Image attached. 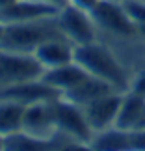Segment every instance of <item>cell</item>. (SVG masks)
<instances>
[{
	"mask_svg": "<svg viewBox=\"0 0 145 151\" xmlns=\"http://www.w3.org/2000/svg\"><path fill=\"white\" fill-rule=\"evenodd\" d=\"M74 62L80 63L89 75L110 82L117 91H129L132 78L125 65L117 60L114 50L101 41L74 45Z\"/></svg>",
	"mask_w": 145,
	"mask_h": 151,
	"instance_id": "1",
	"label": "cell"
},
{
	"mask_svg": "<svg viewBox=\"0 0 145 151\" xmlns=\"http://www.w3.org/2000/svg\"><path fill=\"white\" fill-rule=\"evenodd\" d=\"M60 36H63V34L58 26L56 17H43V19H36V21L13 22V24H6V32L2 41H0V49L11 50V52H34L43 41H47L50 37H60Z\"/></svg>",
	"mask_w": 145,
	"mask_h": 151,
	"instance_id": "2",
	"label": "cell"
},
{
	"mask_svg": "<svg viewBox=\"0 0 145 151\" xmlns=\"http://www.w3.org/2000/svg\"><path fill=\"white\" fill-rule=\"evenodd\" d=\"M45 67L34 52H11L0 49V90L39 80Z\"/></svg>",
	"mask_w": 145,
	"mask_h": 151,
	"instance_id": "3",
	"label": "cell"
},
{
	"mask_svg": "<svg viewBox=\"0 0 145 151\" xmlns=\"http://www.w3.org/2000/svg\"><path fill=\"white\" fill-rule=\"evenodd\" d=\"M95 24L99 26V30H104L112 36L117 37H138V24L130 19V15L126 13V9L123 8L121 0H101L93 11H91Z\"/></svg>",
	"mask_w": 145,
	"mask_h": 151,
	"instance_id": "4",
	"label": "cell"
},
{
	"mask_svg": "<svg viewBox=\"0 0 145 151\" xmlns=\"http://www.w3.org/2000/svg\"><path fill=\"white\" fill-rule=\"evenodd\" d=\"M56 19L61 34L73 45H86L97 41L99 26L95 24L89 11H84L73 4H65L60 8Z\"/></svg>",
	"mask_w": 145,
	"mask_h": 151,
	"instance_id": "5",
	"label": "cell"
},
{
	"mask_svg": "<svg viewBox=\"0 0 145 151\" xmlns=\"http://www.w3.org/2000/svg\"><path fill=\"white\" fill-rule=\"evenodd\" d=\"M56 119L58 131L63 132L71 142H76L80 146L89 147L95 132L86 119L84 108L76 103H71L63 97L56 99Z\"/></svg>",
	"mask_w": 145,
	"mask_h": 151,
	"instance_id": "6",
	"label": "cell"
},
{
	"mask_svg": "<svg viewBox=\"0 0 145 151\" xmlns=\"http://www.w3.org/2000/svg\"><path fill=\"white\" fill-rule=\"evenodd\" d=\"M22 131L41 140L54 142V136L60 132L56 119V99H43L26 104Z\"/></svg>",
	"mask_w": 145,
	"mask_h": 151,
	"instance_id": "7",
	"label": "cell"
},
{
	"mask_svg": "<svg viewBox=\"0 0 145 151\" xmlns=\"http://www.w3.org/2000/svg\"><path fill=\"white\" fill-rule=\"evenodd\" d=\"M61 6L50 0H9L0 6V22L13 24V22L36 21L43 17H56Z\"/></svg>",
	"mask_w": 145,
	"mask_h": 151,
	"instance_id": "8",
	"label": "cell"
},
{
	"mask_svg": "<svg viewBox=\"0 0 145 151\" xmlns=\"http://www.w3.org/2000/svg\"><path fill=\"white\" fill-rule=\"evenodd\" d=\"M123 93L125 91H112V93L93 99L82 106L86 119H88V123L95 134L115 125V119H117V114L121 108V101H123Z\"/></svg>",
	"mask_w": 145,
	"mask_h": 151,
	"instance_id": "9",
	"label": "cell"
},
{
	"mask_svg": "<svg viewBox=\"0 0 145 151\" xmlns=\"http://www.w3.org/2000/svg\"><path fill=\"white\" fill-rule=\"evenodd\" d=\"M114 127L125 132L145 131V95H140L132 90L125 91Z\"/></svg>",
	"mask_w": 145,
	"mask_h": 151,
	"instance_id": "10",
	"label": "cell"
},
{
	"mask_svg": "<svg viewBox=\"0 0 145 151\" xmlns=\"http://www.w3.org/2000/svg\"><path fill=\"white\" fill-rule=\"evenodd\" d=\"M91 75L80 63L71 62V63H63V65H58V67L45 69L41 80L45 84H49L50 88L58 90L60 93H65V91L76 88L78 84H82Z\"/></svg>",
	"mask_w": 145,
	"mask_h": 151,
	"instance_id": "11",
	"label": "cell"
},
{
	"mask_svg": "<svg viewBox=\"0 0 145 151\" xmlns=\"http://www.w3.org/2000/svg\"><path fill=\"white\" fill-rule=\"evenodd\" d=\"M34 54L45 67L50 69V67H58V65H63V63L74 62V45L63 36L50 37L39 45L34 50Z\"/></svg>",
	"mask_w": 145,
	"mask_h": 151,
	"instance_id": "12",
	"label": "cell"
},
{
	"mask_svg": "<svg viewBox=\"0 0 145 151\" xmlns=\"http://www.w3.org/2000/svg\"><path fill=\"white\" fill-rule=\"evenodd\" d=\"M112 91H117V90H115L110 82H106V80L97 78V77L91 75L89 78H86L82 84L76 86V88L61 93V97L67 99V101H71V103H76V104H80V106H84L86 103H89L93 99H99V97H102L106 93H112Z\"/></svg>",
	"mask_w": 145,
	"mask_h": 151,
	"instance_id": "13",
	"label": "cell"
},
{
	"mask_svg": "<svg viewBox=\"0 0 145 151\" xmlns=\"http://www.w3.org/2000/svg\"><path fill=\"white\" fill-rule=\"evenodd\" d=\"M26 104L15 99L4 97L0 101V136L6 138L13 132L22 131V118H24Z\"/></svg>",
	"mask_w": 145,
	"mask_h": 151,
	"instance_id": "14",
	"label": "cell"
},
{
	"mask_svg": "<svg viewBox=\"0 0 145 151\" xmlns=\"http://www.w3.org/2000/svg\"><path fill=\"white\" fill-rule=\"evenodd\" d=\"M91 149H130V132H125L117 127L97 132L89 144Z\"/></svg>",
	"mask_w": 145,
	"mask_h": 151,
	"instance_id": "15",
	"label": "cell"
},
{
	"mask_svg": "<svg viewBox=\"0 0 145 151\" xmlns=\"http://www.w3.org/2000/svg\"><path fill=\"white\" fill-rule=\"evenodd\" d=\"M121 4L138 26H145V0H121Z\"/></svg>",
	"mask_w": 145,
	"mask_h": 151,
	"instance_id": "16",
	"label": "cell"
},
{
	"mask_svg": "<svg viewBox=\"0 0 145 151\" xmlns=\"http://www.w3.org/2000/svg\"><path fill=\"white\" fill-rule=\"evenodd\" d=\"M130 149H145V131L130 132Z\"/></svg>",
	"mask_w": 145,
	"mask_h": 151,
	"instance_id": "17",
	"label": "cell"
},
{
	"mask_svg": "<svg viewBox=\"0 0 145 151\" xmlns=\"http://www.w3.org/2000/svg\"><path fill=\"white\" fill-rule=\"evenodd\" d=\"M130 90L136 91V93H140V95H145V71H141L136 78H132Z\"/></svg>",
	"mask_w": 145,
	"mask_h": 151,
	"instance_id": "18",
	"label": "cell"
},
{
	"mask_svg": "<svg viewBox=\"0 0 145 151\" xmlns=\"http://www.w3.org/2000/svg\"><path fill=\"white\" fill-rule=\"evenodd\" d=\"M101 2V0H67V4H73V6H76V8L80 9H84V11H93V8Z\"/></svg>",
	"mask_w": 145,
	"mask_h": 151,
	"instance_id": "19",
	"label": "cell"
},
{
	"mask_svg": "<svg viewBox=\"0 0 145 151\" xmlns=\"http://www.w3.org/2000/svg\"><path fill=\"white\" fill-rule=\"evenodd\" d=\"M4 32H6V24L0 22V41H2V37H4Z\"/></svg>",
	"mask_w": 145,
	"mask_h": 151,
	"instance_id": "20",
	"label": "cell"
},
{
	"mask_svg": "<svg viewBox=\"0 0 145 151\" xmlns=\"http://www.w3.org/2000/svg\"><path fill=\"white\" fill-rule=\"evenodd\" d=\"M50 2H54V4H58V6H65L67 0H50Z\"/></svg>",
	"mask_w": 145,
	"mask_h": 151,
	"instance_id": "21",
	"label": "cell"
}]
</instances>
